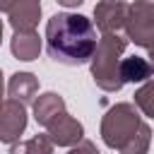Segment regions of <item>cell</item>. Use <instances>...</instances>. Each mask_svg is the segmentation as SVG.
<instances>
[{
    "label": "cell",
    "mask_w": 154,
    "mask_h": 154,
    "mask_svg": "<svg viewBox=\"0 0 154 154\" xmlns=\"http://www.w3.org/2000/svg\"><path fill=\"white\" fill-rule=\"evenodd\" d=\"M96 46V26L84 14L58 12L46 24V51L60 65L89 63L94 58Z\"/></svg>",
    "instance_id": "obj_1"
},
{
    "label": "cell",
    "mask_w": 154,
    "mask_h": 154,
    "mask_svg": "<svg viewBox=\"0 0 154 154\" xmlns=\"http://www.w3.org/2000/svg\"><path fill=\"white\" fill-rule=\"evenodd\" d=\"M101 140L118 154H147L152 144V128L142 120L135 103H113L101 118Z\"/></svg>",
    "instance_id": "obj_2"
},
{
    "label": "cell",
    "mask_w": 154,
    "mask_h": 154,
    "mask_svg": "<svg viewBox=\"0 0 154 154\" xmlns=\"http://www.w3.org/2000/svg\"><path fill=\"white\" fill-rule=\"evenodd\" d=\"M130 38L128 34H101L99 46L94 51L91 63V77L99 89L103 91H120L123 79H120V60L128 48Z\"/></svg>",
    "instance_id": "obj_3"
},
{
    "label": "cell",
    "mask_w": 154,
    "mask_h": 154,
    "mask_svg": "<svg viewBox=\"0 0 154 154\" xmlns=\"http://www.w3.org/2000/svg\"><path fill=\"white\" fill-rule=\"evenodd\" d=\"M125 34L135 46L147 48L149 60L154 65V2L152 0H135L130 5Z\"/></svg>",
    "instance_id": "obj_4"
},
{
    "label": "cell",
    "mask_w": 154,
    "mask_h": 154,
    "mask_svg": "<svg viewBox=\"0 0 154 154\" xmlns=\"http://www.w3.org/2000/svg\"><path fill=\"white\" fill-rule=\"evenodd\" d=\"M130 5L123 0H101L94 7V22L101 34H125Z\"/></svg>",
    "instance_id": "obj_5"
},
{
    "label": "cell",
    "mask_w": 154,
    "mask_h": 154,
    "mask_svg": "<svg viewBox=\"0 0 154 154\" xmlns=\"http://www.w3.org/2000/svg\"><path fill=\"white\" fill-rule=\"evenodd\" d=\"M0 7L14 31L36 29L41 19V0H0Z\"/></svg>",
    "instance_id": "obj_6"
},
{
    "label": "cell",
    "mask_w": 154,
    "mask_h": 154,
    "mask_svg": "<svg viewBox=\"0 0 154 154\" xmlns=\"http://www.w3.org/2000/svg\"><path fill=\"white\" fill-rule=\"evenodd\" d=\"M26 130V103L17 99H5L2 101V113H0V140L5 144L19 142V135Z\"/></svg>",
    "instance_id": "obj_7"
},
{
    "label": "cell",
    "mask_w": 154,
    "mask_h": 154,
    "mask_svg": "<svg viewBox=\"0 0 154 154\" xmlns=\"http://www.w3.org/2000/svg\"><path fill=\"white\" fill-rule=\"evenodd\" d=\"M48 135L51 140L58 144V147H75L77 142L84 140V128L77 118H72L70 113H63L55 123H51L48 128Z\"/></svg>",
    "instance_id": "obj_8"
},
{
    "label": "cell",
    "mask_w": 154,
    "mask_h": 154,
    "mask_svg": "<svg viewBox=\"0 0 154 154\" xmlns=\"http://www.w3.org/2000/svg\"><path fill=\"white\" fill-rule=\"evenodd\" d=\"M63 113H67L65 108V99L55 91H46V94H38L36 101H34V120L43 128H48L51 123H55Z\"/></svg>",
    "instance_id": "obj_9"
},
{
    "label": "cell",
    "mask_w": 154,
    "mask_h": 154,
    "mask_svg": "<svg viewBox=\"0 0 154 154\" xmlns=\"http://www.w3.org/2000/svg\"><path fill=\"white\" fill-rule=\"evenodd\" d=\"M10 51L17 60L22 63H31L38 58L41 53V36L36 34V29H29V31H14L12 41H10Z\"/></svg>",
    "instance_id": "obj_10"
},
{
    "label": "cell",
    "mask_w": 154,
    "mask_h": 154,
    "mask_svg": "<svg viewBox=\"0 0 154 154\" xmlns=\"http://www.w3.org/2000/svg\"><path fill=\"white\" fill-rule=\"evenodd\" d=\"M38 94V79L31 72H14L7 79V96L22 103H34Z\"/></svg>",
    "instance_id": "obj_11"
},
{
    "label": "cell",
    "mask_w": 154,
    "mask_h": 154,
    "mask_svg": "<svg viewBox=\"0 0 154 154\" xmlns=\"http://www.w3.org/2000/svg\"><path fill=\"white\" fill-rule=\"evenodd\" d=\"M154 77V65L152 60L142 55H130L120 60V79L123 82H147Z\"/></svg>",
    "instance_id": "obj_12"
},
{
    "label": "cell",
    "mask_w": 154,
    "mask_h": 154,
    "mask_svg": "<svg viewBox=\"0 0 154 154\" xmlns=\"http://www.w3.org/2000/svg\"><path fill=\"white\" fill-rule=\"evenodd\" d=\"M53 140L51 135H34L29 140H22V142H14L10 147V154H53Z\"/></svg>",
    "instance_id": "obj_13"
},
{
    "label": "cell",
    "mask_w": 154,
    "mask_h": 154,
    "mask_svg": "<svg viewBox=\"0 0 154 154\" xmlns=\"http://www.w3.org/2000/svg\"><path fill=\"white\" fill-rule=\"evenodd\" d=\"M135 106H137L144 116L154 118V77L147 79V82L135 91Z\"/></svg>",
    "instance_id": "obj_14"
},
{
    "label": "cell",
    "mask_w": 154,
    "mask_h": 154,
    "mask_svg": "<svg viewBox=\"0 0 154 154\" xmlns=\"http://www.w3.org/2000/svg\"><path fill=\"white\" fill-rule=\"evenodd\" d=\"M67 154H101V152L96 149V144H94L91 140H82V142H77L75 147H70Z\"/></svg>",
    "instance_id": "obj_15"
},
{
    "label": "cell",
    "mask_w": 154,
    "mask_h": 154,
    "mask_svg": "<svg viewBox=\"0 0 154 154\" xmlns=\"http://www.w3.org/2000/svg\"><path fill=\"white\" fill-rule=\"evenodd\" d=\"M58 2H60L63 7H79L84 0H58Z\"/></svg>",
    "instance_id": "obj_16"
}]
</instances>
